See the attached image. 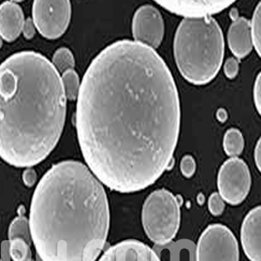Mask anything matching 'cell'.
Instances as JSON below:
<instances>
[{"label":"cell","mask_w":261,"mask_h":261,"mask_svg":"<svg viewBox=\"0 0 261 261\" xmlns=\"http://www.w3.org/2000/svg\"><path fill=\"white\" fill-rule=\"evenodd\" d=\"M77 98V140L101 183L136 193L169 169L180 132V100L154 49L129 39L108 45L90 64Z\"/></svg>","instance_id":"6da1fadb"},{"label":"cell","mask_w":261,"mask_h":261,"mask_svg":"<svg viewBox=\"0 0 261 261\" xmlns=\"http://www.w3.org/2000/svg\"><path fill=\"white\" fill-rule=\"evenodd\" d=\"M29 227L41 261H95L110 228L103 185L80 161L54 165L36 187Z\"/></svg>","instance_id":"7a4b0ae2"},{"label":"cell","mask_w":261,"mask_h":261,"mask_svg":"<svg viewBox=\"0 0 261 261\" xmlns=\"http://www.w3.org/2000/svg\"><path fill=\"white\" fill-rule=\"evenodd\" d=\"M61 76L33 50L12 54L0 65V158L31 168L51 153L66 117Z\"/></svg>","instance_id":"3957f363"},{"label":"cell","mask_w":261,"mask_h":261,"mask_svg":"<svg viewBox=\"0 0 261 261\" xmlns=\"http://www.w3.org/2000/svg\"><path fill=\"white\" fill-rule=\"evenodd\" d=\"M173 51L181 75L201 86L211 82L222 65L225 41L214 18H184L176 32Z\"/></svg>","instance_id":"277c9868"},{"label":"cell","mask_w":261,"mask_h":261,"mask_svg":"<svg viewBox=\"0 0 261 261\" xmlns=\"http://www.w3.org/2000/svg\"><path fill=\"white\" fill-rule=\"evenodd\" d=\"M182 200L166 189L151 193L144 203L142 224L147 237L155 245L169 243L180 226Z\"/></svg>","instance_id":"5b68a950"},{"label":"cell","mask_w":261,"mask_h":261,"mask_svg":"<svg viewBox=\"0 0 261 261\" xmlns=\"http://www.w3.org/2000/svg\"><path fill=\"white\" fill-rule=\"evenodd\" d=\"M239 244L232 231L221 224L208 226L196 246V261H239Z\"/></svg>","instance_id":"8992f818"},{"label":"cell","mask_w":261,"mask_h":261,"mask_svg":"<svg viewBox=\"0 0 261 261\" xmlns=\"http://www.w3.org/2000/svg\"><path fill=\"white\" fill-rule=\"evenodd\" d=\"M71 17L69 0H36L33 5V21L35 28L44 38L57 39L68 28Z\"/></svg>","instance_id":"52a82bcc"},{"label":"cell","mask_w":261,"mask_h":261,"mask_svg":"<svg viewBox=\"0 0 261 261\" xmlns=\"http://www.w3.org/2000/svg\"><path fill=\"white\" fill-rule=\"evenodd\" d=\"M252 185L249 168L240 158H231L223 164L218 175V187L223 200L232 205L241 204Z\"/></svg>","instance_id":"ba28073f"},{"label":"cell","mask_w":261,"mask_h":261,"mask_svg":"<svg viewBox=\"0 0 261 261\" xmlns=\"http://www.w3.org/2000/svg\"><path fill=\"white\" fill-rule=\"evenodd\" d=\"M134 41L156 49L161 45L165 33V24L160 11L146 5L137 10L133 19Z\"/></svg>","instance_id":"9c48e42d"},{"label":"cell","mask_w":261,"mask_h":261,"mask_svg":"<svg viewBox=\"0 0 261 261\" xmlns=\"http://www.w3.org/2000/svg\"><path fill=\"white\" fill-rule=\"evenodd\" d=\"M163 8L185 18L211 17L228 8L234 1H156Z\"/></svg>","instance_id":"30bf717a"},{"label":"cell","mask_w":261,"mask_h":261,"mask_svg":"<svg viewBox=\"0 0 261 261\" xmlns=\"http://www.w3.org/2000/svg\"><path fill=\"white\" fill-rule=\"evenodd\" d=\"M98 261H161V258L146 244L136 240H127L107 250Z\"/></svg>","instance_id":"8fae6325"},{"label":"cell","mask_w":261,"mask_h":261,"mask_svg":"<svg viewBox=\"0 0 261 261\" xmlns=\"http://www.w3.org/2000/svg\"><path fill=\"white\" fill-rule=\"evenodd\" d=\"M260 206L253 208L244 220L241 227V243L251 261H260Z\"/></svg>","instance_id":"7c38bea8"},{"label":"cell","mask_w":261,"mask_h":261,"mask_svg":"<svg viewBox=\"0 0 261 261\" xmlns=\"http://www.w3.org/2000/svg\"><path fill=\"white\" fill-rule=\"evenodd\" d=\"M24 12L18 4L6 1L0 5V37L7 42L18 39L24 28Z\"/></svg>","instance_id":"4fadbf2b"},{"label":"cell","mask_w":261,"mask_h":261,"mask_svg":"<svg viewBox=\"0 0 261 261\" xmlns=\"http://www.w3.org/2000/svg\"><path fill=\"white\" fill-rule=\"evenodd\" d=\"M229 48L238 59H243L252 51V41L250 21L241 17L233 20L227 33Z\"/></svg>","instance_id":"5bb4252c"},{"label":"cell","mask_w":261,"mask_h":261,"mask_svg":"<svg viewBox=\"0 0 261 261\" xmlns=\"http://www.w3.org/2000/svg\"><path fill=\"white\" fill-rule=\"evenodd\" d=\"M187 249L190 252V261H196V246L190 240H180L177 242H169L165 245H155L154 251L160 256L164 250H169L170 261H179V253L181 250Z\"/></svg>","instance_id":"9a60e30c"},{"label":"cell","mask_w":261,"mask_h":261,"mask_svg":"<svg viewBox=\"0 0 261 261\" xmlns=\"http://www.w3.org/2000/svg\"><path fill=\"white\" fill-rule=\"evenodd\" d=\"M244 146L243 135L240 130L236 128H231L226 132L223 141V146L226 154L230 157H237L243 151Z\"/></svg>","instance_id":"2e32d148"},{"label":"cell","mask_w":261,"mask_h":261,"mask_svg":"<svg viewBox=\"0 0 261 261\" xmlns=\"http://www.w3.org/2000/svg\"><path fill=\"white\" fill-rule=\"evenodd\" d=\"M23 206L19 208L18 216L12 221L9 228V241L15 238H22L31 244L30 227L27 217L24 216Z\"/></svg>","instance_id":"e0dca14e"},{"label":"cell","mask_w":261,"mask_h":261,"mask_svg":"<svg viewBox=\"0 0 261 261\" xmlns=\"http://www.w3.org/2000/svg\"><path fill=\"white\" fill-rule=\"evenodd\" d=\"M9 255L12 261H33L30 243L22 238L9 241Z\"/></svg>","instance_id":"ac0fdd59"},{"label":"cell","mask_w":261,"mask_h":261,"mask_svg":"<svg viewBox=\"0 0 261 261\" xmlns=\"http://www.w3.org/2000/svg\"><path fill=\"white\" fill-rule=\"evenodd\" d=\"M53 65L60 74H63L69 70H73L75 66L73 54L68 48L61 47L58 49L53 56Z\"/></svg>","instance_id":"d6986e66"},{"label":"cell","mask_w":261,"mask_h":261,"mask_svg":"<svg viewBox=\"0 0 261 261\" xmlns=\"http://www.w3.org/2000/svg\"><path fill=\"white\" fill-rule=\"evenodd\" d=\"M63 87L65 91V97L69 100L74 101L77 98L80 88H81V81L77 72L73 70H69L63 73L61 76Z\"/></svg>","instance_id":"ffe728a7"},{"label":"cell","mask_w":261,"mask_h":261,"mask_svg":"<svg viewBox=\"0 0 261 261\" xmlns=\"http://www.w3.org/2000/svg\"><path fill=\"white\" fill-rule=\"evenodd\" d=\"M260 4H258L256 7L252 21L250 22L251 28V36H252V45L255 47L257 53L260 56L261 46V16Z\"/></svg>","instance_id":"44dd1931"},{"label":"cell","mask_w":261,"mask_h":261,"mask_svg":"<svg viewBox=\"0 0 261 261\" xmlns=\"http://www.w3.org/2000/svg\"><path fill=\"white\" fill-rule=\"evenodd\" d=\"M208 208L214 216H219L222 214L225 209V203L220 193H214L210 196L208 200Z\"/></svg>","instance_id":"7402d4cb"},{"label":"cell","mask_w":261,"mask_h":261,"mask_svg":"<svg viewBox=\"0 0 261 261\" xmlns=\"http://www.w3.org/2000/svg\"><path fill=\"white\" fill-rule=\"evenodd\" d=\"M180 170L182 174L187 178H191L195 173L196 162L193 156L186 155L183 157L180 162Z\"/></svg>","instance_id":"603a6c76"},{"label":"cell","mask_w":261,"mask_h":261,"mask_svg":"<svg viewBox=\"0 0 261 261\" xmlns=\"http://www.w3.org/2000/svg\"><path fill=\"white\" fill-rule=\"evenodd\" d=\"M239 70H240V64L237 59L235 58H230L226 60L224 65V71L228 79H234L239 73Z\"/></svg>","instance_id":"cb8c5ba5"},{"label":"cell","mask_w":261,"mask_h":261,"mask_svg":"<svg viewBox=\"0 0 261 261\" xmlns=\"http://www.w3.org/2000/svg\"><path fill=\"white\" fill-rule=\"evenodd\" d=\"M260 74H258V77L256 79L254 87H253V98H254V103H255L256 108H257V110H258L259 114H260Z\"/></svg>","instance_id":"d4e9b609"},{"label":"cell","mask_w":261,"mask_h":261,"mask_svg":"<svg viewBox=\"0 0 261 261\" xmlns=\"http://www.w3.org/2000/svg\"><path fill=\"white\" fill-rule=\"evenodd\" d=\"M23 180L27 187H33L35 185L36 180H37V173H36L34 170L32 168H28V169L24 171L23 173Z\"/></svg>","instance_id":"484cf974"},{"label":"cell","mask_w":261,"mask_h":261,"mask_svg":"<svg viewBox=\"0 0 261 261\" xmlns=\"http://www.w3.org/2000/svg\"><path fill=\"white\" fill-rule=\"evenodd\" d=\"M22 33H24L25 39H33V36L35 34V25L33 24V21L32 18H28V19L25 20Z\"/></svg>","instance_id":"4316f807"},{"label":"cell","mask_w":261,"mask_h":261,"mask_svg":"<svg viewBox=\"0 0 261 261\" xmlns=\"http://www.w3.org/2000/svg\"><path fill=\"white\" fill-rule=\"evenodd\" d=\"M260 140H258L256 145L255 151H254V160H255L256 166H258L259 171H260Z\"/></svg>","instance_id":"83f0119b"},{"label":"cell","mask_w":261,"mask_h":261,"mask_svg":"<svg viewBox=\"0 0 261 261\" xmlns=\"http://www.w3.org/2000/svg\"><path fill=\"white\" fill-rule=\"evenodd\" d=\"M2 44H3V42H2V38L0 37V48L2 47Z\"/></svg>","instance_id":"f1b7e54d"},{"label":"cell","mask_w":261,"mask_h":261,"mask_svg":"<svg viewBox=\"0 0 261 261\" xmlns=\"http://www.w3.org/2000/svg\"><path fill=\"white\" fill-rule=\"evenodd\" d=\"M33 261H34V260H33ZM38 261H41V259H40V258H38Z\"/></svg>","instance_id":"f546056e"},{"label":"cell","mask_w":261,"mask_h":261,"mask_svg":"<svg viewBox=\"0 0 261 261\" xmlns=\"http://www.w3.org/2000/svg\"><path fill=\"white\" fill-rule=\"evenodd\" d=\"M0 261H2V260H1V259H0Z\"/></svg>","instance_id":"4dcf8cb0"}]
</instances>
